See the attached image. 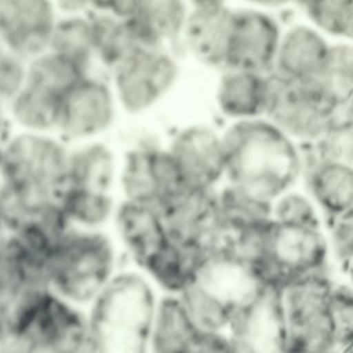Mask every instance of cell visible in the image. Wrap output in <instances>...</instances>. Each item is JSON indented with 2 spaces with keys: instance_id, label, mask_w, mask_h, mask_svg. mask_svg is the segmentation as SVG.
<instances>
[{
  "instance_id": "cell-8",
  "label": "cell",
  "mask_w": 353,
  "mask_h": 353,
  "mask_svg": "<svg viewBox=\"0 0 353 353\" xmlns=\"http://www.w3.org/2000/svg\"><path fill=\"white\" fill-rule=\"evenodd\" d=\"M268 81V121L292 141L306 144L321 139L334 123L336 110L301 81L277 74Z\"/></svg>"
},
{
  "instance_id": "cell-34",
  "label": "cell",
  "mask_w": 353,
  "mask_h": 353,
  "mask_svg": "<svg viewBox=\"0 0 353 353\" xmlns=\"http://www.w3.org/2000/svg\"><path fill=\"white\" fill-rule=\"evenodd\" d=\"M182 353H230L229 334L197 330Z\"/></svg>"
},
{
  "instance_id": "cell-35",
  "label": "cell",
  "mask_w": 353,
  "mask_h": 353,
  "mask_svg": "<svg viewBox=\"0 0 353 353\" xmlns=\"http://www.w3.org/2000/svg\"><path fill=\"white\" fill-rule=\"evenodd\" d=\"M7 105L0 99V132H5L6 127Z\"/></svg>"
},
{
  "instance_id": "cell-26",
  "label": "cell",
  "mask_w": 353,
  "mask_h": 353,
  "mask_svg": "<svg viewBox=\"0 0 353 353\" xmlns=\"http://www.w3.org/2000/svg\"><path fill=\"white\" fill-rule=\"evenodd\" d=\"M49 50L68 59L89 73L95 57L93 34L88 14L58 15Z\"/></svg>"
},
{
  "instance_id": "cell-17",
  "label": "cell",
  "mask_w": 353,
  "mask_h": 353,
  "mask_svg": "<svg viewBox=\"0 0 353 353\" xmlns=\"http://www.w3.org/2000/svg\"><path fill=\"white\" fill-rule=\"evenodd\" d=\"M120 158V153L102 141L71 145L68 187L117 194Z\"/></svg>"
},
{
  "instance_id": "cell-16",
  "label": "cell",
  "mask_w": 353,
  "mask_h": 353,
  "mask_svg": "<svg viewBox=\"0 0 353 353\" xmlns=\"http://www.w3.org/2000/svg\"><path fill=\"white\" fill-rule=\"evenodd\" d=\"M306 193L326 221L352 212V165L333 161H317L303 167ZM301 176V177H302Z\"/></svg>"
},
{
  "instance_id": "cell-23",
  "label": "cell",
  "mask_w": 353,
  "mask_h": 353,
  "mask_svg": "<svg viewBox=\"0 0 353 353\" xmlns=\"http://www.w3.org/2000/svg\"><path fill=\"white\" fill-rule=\"evenodd\" d=\"M268 94V77L230 70L220 81L216 101L225 114L240 120L252 119L265 112Z\"/></svg>"
},
{
  "instance_id": "cell-2",
  "label": "cell",
  "mask_w": 353,
  "mask_h": 353,
  "mask_svg": "<svg viewBox=\"0 0 353 353\" xmlns=\"http://www.w3.org/2000/svg\"><path fill=\"white\" fill-rule=\"evenodd\" d=\"M71 145L52 133L19 130L8 134L0 190L16 210L37 213L61 203L68 185Z\"/></svg>"
},
{
  "instance_id": "cell-30",
  "label": "cell",
  "mask_w": 353,
  "mask_h": 353,
  "mask_svg": "<svg viewBox=\"0 0 353 353\" xmlns=\"http://www.w3.org/2000/svg\"><path fill=\"white\" fill-rule=\"evenodd\" d=\"M303 7L310 19L323 30L352 37V0L308 1L303 2Z\"/></svg>"
},
{
  "instance_id": "cell-7",
  "label": "cell",
  "mask_w": 353,
  "mask_h": 353,
  "mask_svg": "<svg viewBox=\"0 0 353 353\" xmlns=\"http://www.w3.org/2000/svg\"><path fill=\"white\" fill-rule=\"evenodd\" d=\"M186 186L165 144L143 140L121 153L120 199L159 208Z\"/></svg>"
},
{
  "instance_id": "cell-33",
  "label": "cell",
  "mask_w": 353,
  "mask_h": 353,
  "mask_svg": "<svg viewBox=\"0 0 353 353\" xmlns=\"http://www.w3.org/2000/svg\"><path fill=\"white\" fill-rule=\"evenodd\" d=\"M28 61L4 48L0 54V99L6 105L25 87Z\"/></svg>"
},
{
  "instance_id": "cell-28",
  "label": "cell",
  "mask_w": 353,
  "mask_h": 353,
  "mask_svg": "<svg viewBox=\"0 0 353 353\" xmlns=\"http://www.w3.org/2000/svg\"><path fill=\"white\" fill-rule=\"evenodd\" d=\"M89 74L68 59L48 50L28 61L26 85L60 99Z\"/></svg>"
},
{
  "instance_id": "cell-14",
  "label": "cell",
  "mask_w": 353,
  "mask_h": 353,
  "mask_svg": "<svg viewBox=\"0 0 353 353\" xmlns=\"http://www.w3.org/2000/svg\"><path fill=\"white\" fill-rule=\"evenodd\" d=\"M108 232L125 262L137 266L168 239L157 207L120 199Z\"/></svg>"
},
{
  "instance_id": "cell-24",
  "label": "cell",
  "mask_w": 353,
  "mask_h": 353,
  "mask_svg": "<svg viewBox=\"0 0 353 353\" xmlns=\"http://www.w3.org/2000/svg\"><path fill=\"white\" fill-rule=\"evenodd\" d=\"M301 82L334 110L351 103L353 92L352 46H330L317 71L310 79Z\"/></svg>"
},
{
  "instance_id": "cell-4",
  "label": "cell",
  "mask_w": 353,
  "mask_h": 353,
  "mask_svg": "<svg viewBox=\"0 0 353 353\" xmlns=\"http://www.w3.org/2000/svg\"><path fill=\"white\" fill-rule=\"evenodd\" d=\"M90 348L88 311L48 290L14 314L10 353H90Z\"/></svg>"
},
{
  "instance_id": "cell-1",
  "label": "cell",
  "mask_w": 353,
  "mask_h": 353,
  "mask_svg": "<svg viewBox=\"0 0 353 353\" xmlns=\"http://www.w3.org/2000/svg\"><path fill=\"white\" fill-rule=\"evenodd\" d=\"M221 141L223 181L259 200L271 203L302 176L298 146L269 121L239 120Z\"/></svg>"
},
{
  "instance_id": "cell-20",
  "label": "cell",
  "mask_w": 353,
  "mask_h": 353,
  "mask_svg": "<svg viewBox=\"0 0 353 353\" xmlns=\"http://www.w3.org/2000/svg\"><path fill=\"white\" fill-rule=\"evenodd\" d=\"M205 253L180 245L168 238L138 265L162 295H178L193 281Z\"/></svg>"
},
{
  "instance_id": "cell-36",
  "label": "cell",
  "mask_w": 353,
  "mask_h": 353,
  "mask_svg": "<svg viewBox=\"0 0 353 353\" xmlns=\"http://www.w3.org/2000/svg\"><path fill=\"white\" fill-rule=\"evenodd\" d=\"M3 49H4V47L2 46L1 43L0 42V54L1 53V52L3 51Z\"/></svg>"
},
{
  "instance_id": "cell-27",
  "label": "cell",
  "mask_w": 353,
  "mask_h": 353,
  "mask_svg": "<svg viewBox=\"0 0 353 353\" xmlns=\"http://www.w3.org/2000/svg\"><path fill=\"white\" fill-rule=\"evenodd\" d=\"M59 100L26 85L7 104V111L21 130L52 133L55 130Z\"/></svg>"
},
{
  "instance_id": "cell-18",
  "label": "cell",
  "mask_w": 353,
  "mask_h": 353,
  "mask_svg": "<svg viewBox=\"0 0 353 353\" xmlns=\"http://www.w3.org/2000/svg\"><path fill=\"white\" fill-rule=\"evenodd\" d=\"M188 6L179 0L131 1L128 17L145 45L165 48L180 41Z\"/></svg>"
},
{
  "instance_id": "cell-31",
  "label": "cell",
  "mask_w": 353,
  "mask_h": 353,
  "mask_svg": "<svg viewBox=\"0 0 353 353\" xmlns=\"http://www.w3.org/2000/svg\"><path fill=\"white\" fill-rule=\"evenodd\" d=\"M331 316L339 347L352 352L353 295L347 282H337L331 301Z\"/></svg>"
},
{
  "instance_id": "cell-15",
  "label": "cell",
  "mask_w": 353,
  "mask_h": 353,
  "mask_svg": "<svg viewBox=\"0 0 353 353\" xmlns=\"http://www.w3.org/2000/svg\"><path fill=\"white\" fill-rule=\"evenodd\" d=\"M233 11L220 1H194L188 7L180 41L196 59L225 64Z\"/></svg>"
},
{
  "instance_id": "cell-9",
  "label": "cell",
  "mask_w": 353,
  "mask_h": 353,
  "mask_svg": "<svg viewBox=\"0 0 353 353\" xmlns=\"http://www.w3.org/2000/svg\"><path fill=\"white\" fill-rule=\"evenodd\" d=\"M179 65L165 48H143L111 71L116 100L128 112H142L174 85Z\"/></svg>"
},
{
  "instance_id": "cell-13",
  "label": "cell",
  "mask_w": 353,
  "mask_h": 353,
  "mask_svg": "<svg viewBox=\"0 0 353 353\" xmlns=\"http://www.w3.org/2000/svg\"><path fill=\"white\" fill-rule=\"evenodd\" d=\"M280 38L276 23L268 14L250 9L233 11L224 65L263 74L274 62Z\"/></svg>"
},
{
  "instance_id": "cell-6",
  "label": "cell",
  "mask_w": 353,
  "mask_h": 353,
  "mask_svg": "<svg viewBox=\"0 0 353 353\" xmlns=\"http://www.w3.org/2000/svg\"><path fill=\"white\" fill-rule=\"evenodd\" d=\"M329 260L323 229L283 225L270 219L261 230L251 265L263 285L279 292L294 279L327 268Z\"/></svg>"
},
{
  "instance_id": "cell-25",
  "label": "cell",
  "mask_w": 353,
  "mask_h": 353,
  "mask_svg": "<svg viewBox=\"0 0 353 353\" xmlns=\"http://www.w3.org/2000/svg\"><path fill=\"white\" fill-rule=\"evenodd\" d=\"M119 201L115 193L68 187L62 198V206L72 228L108 231Z\"/></svg>"
},
{
  "instance_id": "cell-21",
  "label": "cell",
  "mask_w": 353,
  "mask_h": 353,
  "mask_svg": "<svg viewBox=\"0 0 353 353\" xmlns=\"http://www.w3.org/2000/svg\"><path fill=\"white\" fill-rule=\"evenodd\" d=\"M325 40L314 30L299 26L280 38L274 61L277 74L304 81L319 68L328 52Z\"/></svg>"
},
{
  "instance_id": "cell-3",
  "label": "cell",
  "mask_w": 353,
  "mask_h": 353,
  "mask_svg": "<svg viewBox=\"0 0 353 353\" xmlns=\"http://www.w3.org/2000/svg\"><path fill=\"white\" fill-rule=\"evenodd\" d=\"M125 263L108 231L70 227L50 249L46 285L61 299L88 311Z\"/></svg>"
},
{
  "instance_id": "cell-19",
  "label": "cell",
  "mask_w": 353,
  "mask_h": 353,
  "mask_svg": "<svg viewBox=\"0 0 353 353\" xmlns=\"http://www.w3.org/2000/svg\"><path fill=\"white\" fill-rule=\"evenodd\" d=\"M92 12L88 13L91 22L95 57L110 72L135 52L145 46L132 23L90 1Z\"/></svg>"
},
{
  "instance_id": "cell-32",
  "label": "cell",
  "mask_w": 353,
  "mask_h": 353,
  "mask_svg": "<svg viewBox=\"0 0 353 353\" xmlns=\"http://www.w3.org/2000/svg\"><path fill=\"white\" fill-rule=\"evenodd\" d=\"M352 212L328 222L326 234L329 259L348 269L352 259Z\"/></svg>"
},
{
  "instance_id": "cell-12",
  "label": "cell",
  "mask_w": 353,
  "mask_h": 353,
  "mask_svg": "<svg viewBox=\"0 0 353 353\" xmlns=\"http://www.w3.org/2000/svg\"><path fill=\"white\" fill-rule=\"evenodd\" d=\"M165 145L187 186L215 189L223 181L221 137L211 128L199 124L186 126Z\"/></svg>"
},
{
  "instance_id": "cell-11",
  "label": "cell",
  "mask_w": 353,
  "mask_h": 353,
  "mask_svg": "<svg viewBox=\"0 0 353 353\" xmlns=\"http://www.w3.org/2000/svg\"><path fill=\"white\" fill-rule=\"evenodd\" d=\"M57 18L54 1L0 0V42L29 61L48 50Z\"/></svg>"
},
{
  "instance_id": "cell-22",
  "label": "cell",
  "mask_w": 353,
  "mask_h": 353,
  "mask_svg": "<svg viewBox=\"0 0 353 353\" xmlns=\"http://www.w3.org/2000/svg\"><path fill=\"white\" fill-rule=\"evenodd\" d=\"M197 330L176 295H161L145 339L147 353H182Z\"/></svg>"
},
{
  "instance_id": "cell-10",
  "label": "cell",
  "mask_w": 353,
  "mask_h": 353,
  "mask_svg": "<svg viewBox=\"0 0 353 353\" xmlns=\"http://www.w3.org/2000/svg\"><path fill=\"white\" fill-rule=\"evenodd\" d=\"M116 101L107 81L85 76L60 99L54 132L69 144L92 140L112 125Z\"/></svg>"
},
{
  "instance_id": "cell-29",
  "label": "cell",
  "mask_w": 353,
  "mask_h": 353,
  "mask_svg": "<svg viewBox=\"0 0 353 353\" xmlns=\"http://www.w3.org/2000/svg\"><path fill=\"white\" fill-rule=\"evenodd\" d=\"M322 215L304 192L290 188L270 203V219L277 223L322 229Z\"/></svg>"
},
{
  "instance_id": "cell-5",
  "label": "cell",
  "mask_w": 353,
  "mask_h": 353,
  "mask_svg": "<svg viewBox=\"0 0 353 353\" xmlns=\"http://www.w3.org/2000/svg\"><path fill=\"white\" fill-rule=\"evenodd\" d=\"M336 281L327 268L303 274L279 292L285 343L322 352L341 353L331 316Z\"/></svg>"
}]
</instances>
